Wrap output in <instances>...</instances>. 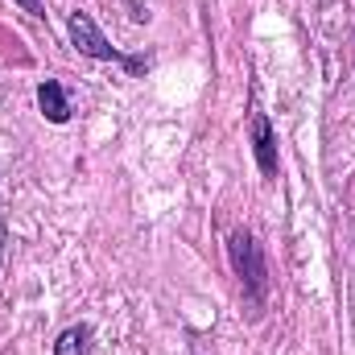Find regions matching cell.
Returning <instances> with one entry per match:
<instances>
[{
    "label": "cell",
    "instance_id": "obj_1",
    "mask_svg": "<svg viewBox=\"0 0 355 355\" xmlns=\"http://www.w3.org/2000/svg\"><path fill=\"white\" fill-rule=\"evenodd\" d=\"M71 42L79 46V54L99 58V62H124L128 71H141V67H145V62H137V58H124V54L95 29V21H91L87 12H75V17H71Z\"/></svg>",
    "mask_w": 355,
    "mask_h": 355
},
{
    "label": "cell",
    "instance_id": "obj_2",
    "mask_svg": "<svg viewBox=\"0 0 355 355\" xmlns=\"http://www.w3.org/2000/svg\"><path fill=\"white\" fill-rule=\"evenodd\" d=\"M232 265L240 272V281L248 285V293L261 302V297H265V285H268V272H265L261 244H257L248 232H236V236H232Z\"/></svg>",
    "mask_w": 355,
    "mask_h": 355
},
{
    "label": "cell",
    "instance_id": "obj_3",
    "mask_svg": "<svg viewBox=\"0 0 355 355\" xmlns=\"http://www.w3.org/2000/svg\"><path fill=\"white\" fill-rule=\"evenodd\" d=\"M252 145H257V166L261 174H277V141H272V124L265 112L252 116Z\"/></svg>",
    "mask_w": 355,
    "mask_h": 355
},
{
    "label": "cell",
    "instance_id": "obj_4",
    "mask_svg": "<svg viewBox=\"0 0 355 355\" xmlns=\"http://www.w3.org/2000/svg\"><path fill=\"white\" fill-rule=\"evenodd\" d=\"M37 103H42L46 120H54V124H67V116H71V103H67V95H62V87H58L54 79H46V83L37 87Z\"/></svg>",
    "mask_w": 355,
    "mask_h": 355
},
{
    "label": "cell",
    "instance_id": "obj_5",
    "mask_svg": "<svg viewBox=\"0 0 355 355\" xmlns=\"http://www.w3.org/2000/svg\"><path fill=\"white\" fill-rule=\"evenodd\" d=\"M87 343H91L87 327H71V331H62V335H58L54 355H87Z\"/></svg>",
    "mask_w": 355,
    "mask_h": 355
},
{
    "label": "cell",
    "instance_id": "obj_6",
    "mask_svg": "<svg viewBox=\"0 0 355 355\" xmlns=\"http://www.w3.org/2000/svg\"><path fill=\"white\" fill-rule=\"evenodd\" d=\"M12 4H21V8H29V12H42V0H12Z\"/></svg>",
    "mask_w": 355,
    "mask_h": 355
}]
</instances>
